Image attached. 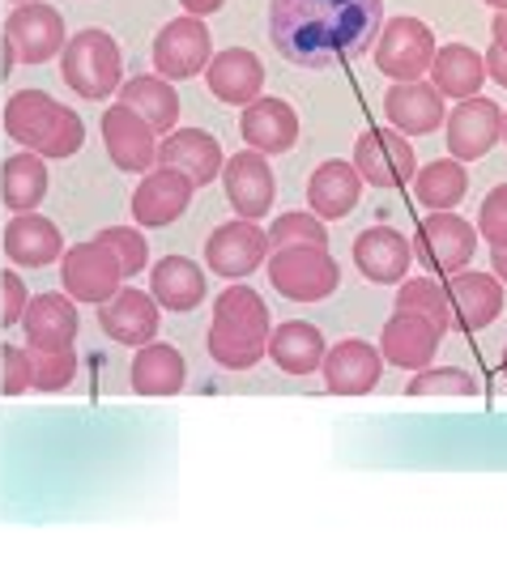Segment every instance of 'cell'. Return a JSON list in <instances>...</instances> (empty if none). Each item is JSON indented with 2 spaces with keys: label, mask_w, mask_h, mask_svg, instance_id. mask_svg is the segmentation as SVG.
<instances>
[{
  "label": "cell",
  "mask_w": 507,
  "mask_h": 566,
  "mask_svg": "<svg viewBox=\"0 0 507 566\" xmlns=\"http://www.w3.org/2000/svg\"><path fill=\"white\" fill-rule=\"evenodd\" d=\"M384 0H269V39L299 69H333L371 52Z\"/></svg>",
  "instance_id": "1"
},
{
  "label": "cell",
  "mask_w": 507,
  "mask_h": 566,
  "mask_svg": "<svg viewBox=\"0 0 507 566\" xmlns=\"http://www.w3.org/2000/svg\"><path fill=\"white\" fill-rule=\"evenodd\" d=\"M205 349L226 370H252L269 354V307L252 285L230 282L214 298Z\"/></svg>",
  "instance_id": "2"
},
{
  "label": "cell",
  "mask_w": 507,
  "mask_h": 566,
  "mask_svg": "<svg viewBox=\"0 0 507 566\" xmlns=\"http://www.w3.org/2000/svg\"><path fill=\"white\" fill-rule=\"evenodd\" d=\"M4 133L9 142H18L39 158H73L85 142L82 115L43 90H18L4 103Z\"/></svg>",
  "instance_id": "3"
},
{
  "label": "cell",
  "mask_w": 507,
  "mask_h": 566,
  "mask_svg": "<svg viewBox=\"0 0 507 566\" xmlns=\"http://www.w3.org/2000/svg\"><path fill=\"white\" fill-rule=\"evenodd\" d=\"M60 77L85 103H103V98L120 94V85H124L120 43L107 30H77L60 52Z\"/></svg>",
  "instance_id": "4"
},
{
  "label": "cell",
  "mask_w": 507,
  "mask_h": 566,
  "mask_svg": "<svg viewBox=\"0 0 507 566\" xmlns=\"http://www.w3.org/2000/svg\"><path fill=\"white\" fill-rule=\"evenodd\" d=\"M265 264L269 285L290 303H324L341 285V264L329 248H278Z\"/></svg>",
  "instance_id": "5"
},
{
  "label": "cell",
  "mask_w": 507,
  "mask_h": 566,
  "mask_svg": "<svg viewBox=\"0 0 507 566\" xmlns=\"http://www.w3.org/2000/svg\"><path fill=\"white\" fill-rule=\"evenodd\" d=\"M435 52V30L423 18H389L375 39V69L393 82H423Z\"/></svg>",
  "instance_id": "6"
},
{
  "label": "cell",
  "mask_w": 507,
  "mask_h": 566,
  "mask_svg": "<svg viewBox=\"0 0 507 566\" xmlns=\"http://www.w3.org/2000/svg\"><path fill=\"white\" fill-rule=\"evenodd\" d=\"M474 252H478V230L452 209L431 213L414 230V260H423L426 273H439V277L461 273V269H469Z\"/></svg>",
  "instance_id": "7"
},
{
  "label": "cell",
  "mask_w": 507,
  "mask_h": 566,
  "mask_svg": "<svg viewBox=\"0 0 507 566\" xmlns=\"http://www.w3.org/2000/svg\"><path fill=\"white\" fill-rule=\"evenodd\" d=\"M60 277H64V294L77 298V303H112L124 285V269L115 252L103 243V239H90V243H77L64 252V264H60Z\"/></svg>",
  "instance_id": "8"
},
{
  "label": "cell",
  "mask_w": 507,
  "mask_h": 566,
  "mask_svg": "<svg viewBox=\"0 0 507 566\" xmlns=\"http://www.w3.org/2000/svg\"><path fill=\"white\" fill-rule=\"evenodd\" d=\"M209 60H214V34L205 27V18H193V13L170 18L154 39V73L167 82L197 77L209 69Z\"/></svg>",
  "instance_id": "9"
},
{
  "label": "cell",
  "mask_w": 507,
  "mask_h": 566,
  "mask_svg": "<svg viewBox=\"0 0 507 566\" xmlns=\"http://www.w3.org/2000/svg\"><path fill=\"white\" fill-rule=\"evenodd\" d=\"M265 260H269V234L256 227L252 218L223 222L205 239V264L214 277H226V282L252 277Z\"/></svg>",
  "instance_id": "10"
},
{
  "label": "cell",
  "mask_w": 507,
  "mask_h": 566,
  "mask_svg": "<svg viewBox=\"0 0 507 566\" xmlns=\"http://www.w3.org/2000/svg\"><path fill=\"white\" fill-rule=\"evenodd\" d=\"M354 167L371 188H405L418 175V154L396 128H366L354 142Z\"/></svg>",
  "instance_id": "11"
},
{
  "label": "cell",
  "mask_w": 507,
  "mask_h": 566,
  "mask_svg": "<svg viewBox=\"0 0 507 566\" xmlns=\"http://www.w3.org/2000/svg\"><path fill=\"white\" fill-rule=\"evenodd\" d=\"M448 128V149L456 163H478L486 158L495 145L504 142V112L495 98L474 94V98H461L444 119Z\"/></svg>",
  "instance_id": "12"
},
{
  "label": "cell",
  "mask_w": 507,
  "mask_h": 566,
  "mask_svg": "<svg viewBox=\"0 0 507 566\" xmlns=\"http://www.w3.org/2000/svg\"><path fill=\"white\" fill-rule=\"evenodd\" d=\"M4 39L18 48L22 64H48L64 52L69 34H64V18L60 9L43 4V0H27V4H13L9 18H4Z\"/></svg>",
  "instance_id": "13"
},
{
  "label": "cell",
  "mask_w": 507,
  "mask_h": 566,
  "mask_svg": "<svg viewBox=\"0 0 507 566\" xmlns=\"http://www.w3.org/2000/svg\"><path fill=\"white\" fill-rule=\"evenodd\" d=\"M223 188H226L230 209H235L239 218L260 222V218L273 209V200H278V175H273L269 158H265L260 149H244V154L226 158Z\"/></svg>",
  "instance_id": "14"
},
{
  "label": "cell",
  "mask_w": 507,
  "mask_h": 566,
  "mask_svg": "<svg viewBox=\"0 0 507 566\" xmlns=\"http://www.w3.org/2000/svg\"><path fill=\"white\" fill-rule=\"evenodd\" d=\"M103 128V145H107V158L128 175H145L149 167H158V133L145 124L142 115L124 103H115L99 119Z\"/></svg>",
  "instance_id": "15"
},
{
  "label": "cell",
  "mask_w": 507,
  "mask_h": 566,
  "mask_svg": "<svg viewBox=\"0 0 507 566\" xmlns=\"http://www.w3.org/2000/svg\"><path fill=\"white\" fill-rule=\"evenodd\" d=\"M197 184L175 167H149L133 192V222L137 227H170L184 218V209L193 205Z\"/></svg>",
  "instance_id": "16"
},
{
  "label": "cell",
  "mask_w": 507,
  "mask_h": 566,
  "mask_svg": "<svg viewBox=\"0 0 507 566\" xmlns=\"http://www.w3.org/2000/svg\"><path fill=\"white\" fill-rule=\"evenodd\" d=\"M320 375H324V388L333 397H366L384 379V354L371 340H338V345H329Z\"/></svg>",
  "instance_id": "17"
},
{
  "label": "cell",
  "mask_w": 507,
  "mask_h": 566,
  "mask_svg": "<svg viewBox=\"0 0 507 566\" xmlns=\"http://www.w3.org/2000/svg\"><path fill=\"white\" fill-rule=\"evenodd\" d=\"M448 303H452V324L461 333H482L490 328L499 312H504V282L495 273H478V269H461L448 273Z\"/></svg>",
  "instance_id": "18"
},
{
  "label": "cell",
  "mask_w": 507,
  "mask_h": 566,
  "mask_svg": "<svg viewBox=\"0 0 507 566\" xmlns=\"http://www.w3.org/2000/svg\"><path fill=\"white\" fill-rule=\"evenodd\" d=\"M158 324H163L158 298L145 294V290H133V285H128V290L120 285V294H115L112 303L99 307V328H103L115 345H128V349L149 345V340L158 337Z\"/></svg>",
  "instance_id": "19"
},
{
  "label": "cell",
  "mask_w": 507,
  "mask_h": 566,
  "mask_svg": "<svg viewBox=\"0 0 507 566\" xmlns=\"http://www.w3.org/2000/svg\"><path fill=\"white\" fill-rule=\"evenodd\" d=\"M239 137L248 142V149H260L265 158L273 154H290L299 145V115L286 98H269L260 94L256 103L244 107L239 115Z\"/></svg>",
  "instance_id": "20"
},
{
  "label": "cell",
  "mask_w": 507,
  "mask_h": 566,
  "mask_svg": "<svg viewBox=\"0 0 507 566\" xmlns=\"http://www.w3.org/2000/svg\"><path fill=\"white\" fill-rule=\"evenodd\" d=\"M384 115L401 137H426L448 119V107L431 82H393L384 94Z\"/></svg>",
  "instance_id": "21"
},
{
  "label": "cell",
  "mask_w": 507,
  "mask_h": 566,
  "mask_svg": "<svg viewBox=\"0 0 507 566\" xmlns=\"http://www.w3.org/2000/svg\"><path fill=\"white\" fill-rule=\"evenodd\" d=\"M205 85L226 107H248L265 90V64L248 48H226V52H214V60H209Z\"/></svg>",
  "instance_id": "22"
},
{
  "label": "cell",
  "mask_w": 507,
  "mask_h": 566,
  "mask_svg": "<svg viewBox=\"0 0 507 566\" xmlns=\"http://www.w3.org/2000/svg\"><path fill=\"white\" fill-rule=\"evenodd\" d=\"M354 264H359L366 282L396 285L405 282V273L414 264V243L393 227H366L354 239Z\"/></svg>",
  "instance_id": "23"
},
{
  "label": "cell",
  "mask_w": 507,
  "mask_h": 566,
  "mask_svg": "<svg viewBox=\"0 0 507 566\" xmlns=\"http://www.w3.org/2000/svg\"><path fill=\"white\" fill-rule=\"evenodd\" d=\"M22 328H27L30 349H64L77 340L82 328V315H77V298H69L64 290H48V294H34L22 315Z\"/></svg>",
  "instance_id": "24"
},
{
  "label": "cell",
  "mask_w": 507,
  "mask_h": 566,
  "mask_svg": "<svg viewBox=\"0 0 507 566\" xmlns=\"http://www.w3.org/2000/svg\"><path fill=\"white\" fill-rule=\"evenodd\" d=\"M363 197V175L354 163H341V158H329L311 170L308 179V209L324 222H341L354 213V205Z\"/></svg>",
  "instance_id": "25"
},
{
  "label": "cell",
  "mask_w": 507,
  "mask_h": 566,
  "mask_svg": "<svg viewBox=\"0 0 507 566\" xmlns=\"http://www.w3.org/2000/svg\"><path fill=\"white\" fill-rule=\"evenodd\" d=\"M439 337L444 333L431 319L414 312H396L384 324V333H380V354H384V363H393L401 370H423L431 367V358L439 349Z\"/></svg>",
  "instance_id": "26"
},
{
  "label": "cell",
  "mask_w": 507,
  "mask_h": 566,
  "mask_svg": "<svg viewBox=\"0 0 507 566\" xmlns=\"http://www.w3.org/2000/svg\"><path fill=\"white\" fill-rule=\"evenodd\" d=\"M158 163L184 170L197 188L223 179L226 167L223 145L214 142L209 133H200V128H175V133H167V142H158Z\"/></svg>",
  "instance_id": "27"
},
{
  "label": "cell",
  "mask_w": 507,
  "mask_h": 566,
  "mask_svg": "<svg viewBox=\"0 0 507 566\" xmlns=\"http://www.w3.org/2000/svg\"><path fill=\"white\" fill-rule=\"evenodd\" d=\"M4 255L22 269H43V264L64 255V239H60L56 222L43 218V213H34V209L13 213L9 227H4Z\"/></svg>",
  "instance_id": "28"
},
{
  "label": "cell",
  "mask_w": 507,
  "mask_h": 566,
  "mask_svg": "<svg viewBox=\"0 0 507 566\" xmlns=\"http://www.w3.org/2000/svg\"><path fill=\"white\" fill-rule=\"evenodd\" d=\"M184 379H188V363L167 340H149L133 354L128 384L137 397H175L184 388Z\"/></svg>",
  "instance_id": "29"
},
{
  "label": "cell",
  "mask_w": 507,
  "mask_h": 566,
  "mask_svg": "<svg viewBox=\"0 0 507 566\" xmlns=\"http://www.w3.org/2000/svg\"><path fill=\"white\" fill-rule=\"evenodd\" d=\"M149 294L167 312H197L205 303V273L188 255H163L149 273Z\"/></svg>",
  "instance_id": "30"
},
{
  "label": "cell",
  "mask_w": 507,
  "mask_h": 566,
  "mask_svg": "<svg viewBox=\"0 0 507 566\" xmlns=\"http://www.w3.org/2000/svg\"><path fill=\"white\" fill-rule=\"evenodd\" d=\"M324 354H329V340L308 319H286V324H278L269 333V358L286 375H311V370H320L324 367Z\"/></svg>",
  "instance_id": "31"
},
{
  "label": "cell",
  "mask_w": 507,
  "mask_h": 566,
  "mask_svg": "<svg viewBox=\"0 0 507 566\" xmlns=\"http://www.w3.org/2000/svg\"><path fill=\"white\" fill-rule=\"evenodd\" d=\"M490 73H486V56L465 48V43H444L435 60H431V85L444 94V98H474Z\"/></svg>",
  "instance_id": "32"
},
{
  "label": "cell",
  "mask_w": 507,
  "mask_h": 566,
  "mask_svg": "<svg viewBox=\"0 0 507 566\" xmlns=\"http://www.w3.org/2000/svg\"><path fill=\"white\" fill-rule=\"evenodd\" d=\"M120 103L133 107L154 133H175V124H179V94L158 73H142V77L120 85Z\"/></svg>",
  "instance_id": "33"
},
{
  "label": "cell",
  "mask_w": 507,
  "mask_h": 566,
  "mask_svg": "<svg viewBox=\"0 0 507 566\" xmlns=\"http://www.w3.org/2000/svg\"><path fill=\"white\" fill-rule=\"evenodd\" d=\"M48 197V163L39 154H9L0 167V205L13 213H30Z\"/></svg>",
  "instance_id": "34"
},
{
  "label": "cell",
  "mask_w": 507,
  "mask_h": 566,
  "mask_svg": "<svg viewBox=\"0 0 507 566\" xmlns=\"http://www.w3.org/2000/svg\"><path fill=\"white\" fill-rule=\"evenodd\" d=\"M469 192V175L456 158H439V163H426L414 175V197L423 200L426 209H456Z\"/></svg>",
  "instance_id": "35"
},
{
  "label": "cell",
  "mask_w": 507,
  "mask_h": 566,
  "mask_svg": "<svg viewBox=\"0 0 507 566\" xmlns=\"http://www.w3.org/2000/svg\"><path fill=\"white\" fill-rule=\"evenodd\" d=\"M396 312L423 315V319H431L439 333L456 328V324H452L448 290L435 282V277H410V282H401V290H396Z\"/></svg>",
  "instance_id": "36"
},
{
  "label": "cell",
  "mask_w": 507,
  "mask_h": 566,
  "mask_svg": "<svg viewBox=\"0 0 507 566\" xmlns=\"http://www.w3.org/2000/svg\"><path fill=\"white\" fill-rule=\"evenodd\" d=\"M269 248H329V230L324 218H315L308 209H290L282 218H273L269 227Z\"/></svg>",
  "instance_id": "37"
},
{
  "label": "cell",
  "mask_w": 507,
  "mask_h": 566,
  "mask_svg": "<svg viewBox=\"0 0 507 566\" xmlns=\"http://www.w3.org/2000/svg\"><path fill=\"white\" fill-rule=\"evenodd\" d=\"M405 397H478V379L461 367H423L405 384Z\"/></svg>",
  "instance_id": "38"
},
{
  "label": "cell",
  "mask_w": 507,
  "mask_h": 566,
  "mask_svg": "<svg viewBox=\"0 0 507 566\" xmlns=\"http://www.w3.org/2000/svg\"><path fill=\"white\" fill-rule=\"evenodd\" d=\"M30 367H34V388L39 392H64L77 375V349H30Z\"/></svg>",
  "instance_id": "39"
},
{
  "label": "cell",
  "mask_w": 507,
  "mask_h": 566,
  "mask_svg": "<svg viewBox=\"0 0 507 566\" xmlns=\"http://www.w3.org/2000/svg\"><path fill=\"white\" fill-rule=\"evenodd\" d=\"M107 248L115 252V260H120V269H124V277H137L145 264H149V243H145L142 230L133 227H107L103 234H99Z\"/></svg>",
  "instance_id": "40"
},
{
  "label": "cell",
  "mask_w": 507,
  "mask_h": 566,
  "mask_svg": "<svg viewBox=\"0 0 507 566\" xmlns=\"http://www.w3.org/2000/svg\"><path fill=\"white\" fill-rule=\"evenodd\" d=\"M34 388V367H30V345H0V392L22 397Z\"/></svg>",
  "instance_id": "41"
},
{
  "label": "cell",
  "mask_w": 507,
  "mask_h": 566,
  "mask_svg": "<svg viewBox=\"0 0 507 566\" xmlns=\"http://www.w3.org/2000/svg\"><path fill=\"white\" fill-rule=\"evenodd\" d=\"M478 234L490 248H507V184L490 188L478 209Z\"/></svg>",
  "instance_id": "42"
},
{
  "label": "cell",
  "mask_w": 507,
  "mask_h": 566,
  "mask_svg": "<svg viewBox=\"0 0 507 566\" xmlns=\"http://www.w3.org/2000/svg\"><path fill=\"white\" fill-rule=\"evenodd\" d=\"M27 303H30L27 282H22L13 269H4V273H0V324H4V328H9V324H22Z\"/></svg>",
  "instance_id": "43"
},
{
  "label": "cell",
  "mask_w": 507,
  "mask_h": 566,
  "mask_svg": "<svg viewBox=\"0 0 507 566\" xmlns=\"http://www.w3.org/2000/svg\"><path fill=\"white\" fill-rule=\"evenodd\" d=\"M486 73H490V77H495V82H499L507 90V52L499 48V43H495V48L486 52Z\"/></svg>",
  "instance_id": "44"
},
{
  "label": "cell",
  "mask_w": 507,
  "mask_h": 566,
  "mask_svg": "<svg viewBox=\"0 0 507 566\" xmlns=\"http://www.w3.org/2000/svg\"><path fill=\"white\" fill-rule=\"evenodd\" d=\"M184 4V13H193V18H209V13H218L226 0H179Z\"/></svg>",
  "instance_id": "45"
},
{
  "label": "cell",
  "mask_w": 507,
  "mask_h": 566,
  "mask_svg": "<svg viewBox=\"0 0 507 566\" xmlns=\"http://www.w3.org/2000/svg\"><path fill=\"white\" fill-rule=\"evenodd\" d=\"M13 64H18V48H13L9 39H0V77H9Z\"/></svg>",
  "instance_id": "46"
},
{
  "label": "cell",
  "mask_w": 507,
  "mask_h": 566,
  "mask_svg": "<svg viewBox=\"0 0 507 566\" xmlns=\"http://www.w3.org/2000/svg\"><path fill=\"white\" fill-rule=\"evenodd\" d=\"M490 34H495V43H499V48L507 52V9H499V13H495V22H490Z\"/></svg>",
  "instance_id": "47"
},
{
  "label": "cell",
  "mask_w": 507,
  "mask_h": 566,
  "mask_svg": "<svg viewBox=\"0 0 507 566\" xmlns=\"http://www.w3.org/2000/svg\"><path fill=\"white\" fill-rule=\"evenodd\" d=\"M490 264H495V277L507 285V248H490Z\"/></svg>",
  "instance_id": "48"
},
{
  "label": "cell",
  "mask_w": 507,
  "mask_h": 566,
  "mask_svg": "<svg viewBox=\"0 0 507 566\" xmlns=\"http://www.w3.org/2000/svg\"><path fill=\"white\" fill-rule=\"evenodd\" d=\"M482 4H490L495 13H499V9H507V0H482Z\"/></svg>",
  "instance_id": "49"
},
{
  "label": "cell",
  "mask_w": 507,
  "mask_h": 566,
  "mask_svg": "<svg viewBox=\"0 0 507 566\" xmlns=\"http://www.w3.org/2000/svg\"><path fill=\"white\" fill-rule=\"evenodd\" d=\"M504 145H507V115H504Z\"/></svg>",
  "instance_id": "50"
},
{
  "label": "cell",
  "mask_w": 507,
  "mask_h": 566,
  "mask_svg": "<svg viewBox=\"0 0 507 566\" xmlns=\"http://www.w3.org/2000/svg\"><path fill=\"white\" fill-rule=\"evenodd\" d=\"M504 379H507V349H504Z\"/></svg>",
  "instance_id": "51"
},
{
  "label": "cell",
  "mask_w": 507,
  "mask_h": 566,
  "mask_svg": "<svg viewBox=\"0 0 507 566\" xmlns=\"http://www.w3.org/2000/svg\"><path fill=\"white\" fill-rule=\"evenodd\" d=\"M13 4H27V0H13Z\"/></svg>",
  "instance_id": "52"
}]
</instances>
